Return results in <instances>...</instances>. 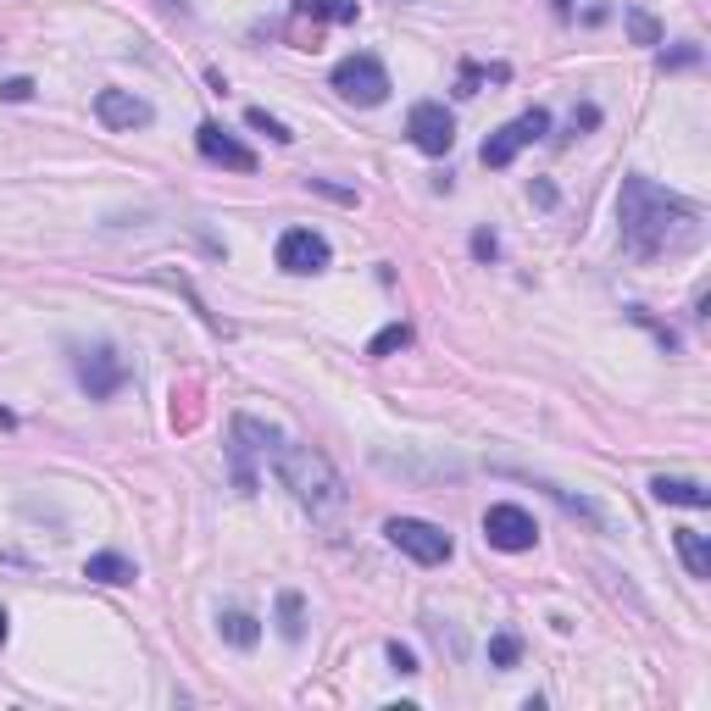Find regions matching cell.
<instances>
[{
    "label": "cell",
    "mask_w": 711,
    "mask_h": 711,
    "mask_svg": "<svg viewBox=\"0 0 711 711\" xmlns=\"http://www.w3.org/2000/svg\"><path fill=\"white\" fill-rule=\"evenodd\" d=\"M618 223H623V245L629 256L639 262H661V256H678V251H695L700 245V206L661 189L656 178L645 173H629L623 189H618Z\"/></svg>",
    "instance_id": "cell-1"
},
{
    "label": "cell",
    "mask_w": 711,
    "mask_h": 711,
    "mask_svg": "<svg viewBox=\"0 0 711 711\" xmlns=\"http://www.w3.org/2000/svg\"><path fill=\"white\" fill-rule=\"evenodd\" d=\"M272 472L283 479V490H290L312 517H334L340 506H345V479L334 472V461H328L322 450H312V445H295V440H283L278 434V445H272Z\"/></svg>",
    "instance_id": "cell-2"
},
{
    "label": "cell",
    "mask_w": 711,
    "mask_h": 711,
    "mask_svg": "<svg viewBox=\"0 0 711 711\" xmlns=\"http://www.w3.org/2000/svg\"><path fill=\"white\" fill-rule=\"evenodd\" d=\"M328 84L340 89V101H351V106H384L390 101V67L378 62L372 51H356V56H345V62H334V73H328Z\"/></svg>",
    "instance_id": "cell-3"
},
{
    "label": "cell",
    "mask_w": 711,
    "mask_h": 711,
    "mask_svg": "<svg viewBox=\"0 0 711 711\" xmlns=\"http://www.w3.org/2000/svg\"><path fill=\"white\" fill-rule=\"evenodd\" d=\"M384 539L401 550V556H411L417 567H440V561H450V534L440 529V523H422V517H390L384 523Z\"/></svg>",
    "instance_id": "cell-4"
},
{
    "label": "cell",
    "mask_w": 711,
    "mask_h": 711,
    "mask_svg": "<svg viewBox=\"0 0 711 711\" xmlns=\"http://www.w3.org/2000/svg\"><path fill=\"white\" fill-rule=\"evenodd\" d=\"M73 372L89 401H112L128 384V361L112 345H73Z\"/></svg>",
    "instance_id": "cell-5"
},
{
    "label": "cell",
    "mask_w": 711,
    "mask_h": 711,
    "mask_svg": "<svg viewBox=\"0 0 711 711\" xmlns=\"http://www.w3.org/2000/svg\"><path fill=\"white\" fill-rule=\"evenodd\" d=\"M550 134V112L545 106H534V112H523V117H511L506 128H495L490 139H484V167H511L517 162V151L523 145H534V139H545Z\"/></svg>",
    "instance_id": "cell-6"
},
{
    "label": "cell",
    "mask_w": 711,
    "mask_h": 711,
    "mask_svg": "<svg viewBox=\"0 0 711 711\" xmlns=\"http://www.w3.org/2000/svg\"><path fill=\"white\" fill-rule=\"evenodd\" d=\"M484 539H490L495 550L517 556V550H534V545H539V523H534V511L511 506V500H495V506L484 511Z\"/></svg>",
    "instance_id": "cell-7"
},
{
    "label": "cell",
    "mask_w": 711,
    "mask_h": 711,
    "mask_svg": "<svg viewBox=\"0 0 711 711\" xmlns=\"http://www.w3.org/2000/svg\"><path fill=\"white\" fill-rule=\"evenodd\" d=\"M406 134H411V145H417L422 156H450V145H456V117H450L440 101H417V106L406 112Z\"/></svg>",
    "instance_id": "cell-8"
},
{
    "label": "cell",
    "mask_w": 711,
    "mask_h": 711,
    "mask_svg": "<svg viewBox=\"0 0 711 711\" xmlns=\"http://www.w3.org/2000/svg\"><path fill=\"white\" fill-rule=\"evenodd\" d=\"M328 262H334V251H328V240L317 228H283L278 233V267L283 272L306 278V272H322Z\"/></svg>",
    "instance_id": "cell-9"
},
{
    "label": "cell",
    "mask_w": 711,
    "mask_h": 711,
    "mask_svg": "<svg viewBox=\"0 0 711 711\" xmlns=\"http://www.w3.org/2000/svg\"><path fill=\"white\" fill-rule=\"evenodd\" d=\"M195 151H201L206 162L228 167V173H256V151H251V145H240V139H233L223 123H212V117L195 128Z\"/></svg>",
    "instance_id": "cell-10"
},
{
    "label": "cell",
    "mask_w": 711,
    "mask_h": 711,
    "mask_svg": "<svg viewBox=\"0 0 711 711\" xmlns=\"http://www.w3.org/2000/svg\"><path fill=\"white\" fill-rule=\"evenodd\" d=\"M94 117L123 134V128H145L156 117V106L145 101V94H134V89H101V94H94Z\"/></svg>",
    "instance_id": "cell-11"
},
{
    "label": "cell",
    "mask_w": 711,
    "mask_h": 711,
    "mask_svg": "<svg viewBox=\"0 0 711 711\" xmlns=\"http://www.w3.org/2000/svg\"><path fill=\"white\" fill-rule=\"evenodd\" d=\"M650 495L661 500V506H689V511H706L711 506V490L706 484H695V479H650Z\"/></svg>",
    "instance_id": "cell-12"
},
{
    "label": "cell",
    "mask_w": 711,
    "mask_h": 711,
    "mask_svg": "<svg viewBox=\"0 0 711 711\" xmlns=\"http://www.w3.org/2000/svg\"><path fill=\"white\" fill-rule=\"evenodd\" d=\"M84 579H89V584H112V589H117V584H134V579H139V567H134L128 556H117V550H101V556H89V561H84Z\"/></svg>",
    "instance_id": "cell-13"
},
{
    "label": "cell",
    "mask_w": 711,
    "mask_h": 711,
    "mask_svg": "<svg viewBox=\"0 0 711 711\" xmlns=\"http://www.w3.org/2000/svg\"><path fill=\"white\" fill-rule=\"evenodd\" d=\"M361 7L356 0H295V23H356Z\"/></svg>",
    "instance_id": "cell-14"
},
{
    "label": "cell",
    "mask_w": 711,
    "mask_h": 711,
    "mask_svg": "<svg viewBox=\"0 0 711 711\" xmlns=\"http://www.w3.org/2000/svg\"><path fill=\"white\" fill-rule=\"evenodd\" d=\"M673 545H678V561L689 567V579H711V539H706V534L678 529V534H673Z\"/></svg>",
    "instance_id": "cell-15"
},
{
    "label": "cell",
    "mask_w": 711,
    "mask_h": 711,
    "mask_svg": "<svg viewBox=\"0 0 711 711\" xmlns=\"http://www.w3.org/2000/svg\"><path fill=\"white\" fill-rule=\"evenodd\" d=\"M217 634H223L233 650H256V639H262V623L251 618V611H223V618H217Z\"/></svg>",
    "instance_id": "cell-16"
},
{
    "label": "cell",
    "mask_w": 711,
    "mask_h": 711,
    "mask_svg": "<svg viewBox=\"0 0 711 711\" xmlns=\"http://www.w3.org/2000/svg\"><path fill=\"white\" fill-rule=\"evenodd\" d=\"M278 634L290 639V645L306 639V600H301L295 589H283V595H278Z\"/></svg>",
    "instance_id": "cell-17"
},
{
    "label": "cell",
    "mask_w": 711,
    "mask_h": 711,
    "mask_svg": "<svg viewBox=\"0 0 711 711\" xmlns=\"http://www.w3.org/2000/svg\"><path fill=\"white\" fill-rule=\"evenodd\" d=\"M406 345H411V322H390V328H378V334L367 340V361H384V356H395Z\"/></svg>",
    "instance_id": "cell-18"
},
{
    "label": "cell",
    "mask_w": 711,
    "mask_h": 711,
    "mask_svg": "<svg viewBox=\"0 0 711 711\" xmlns=\"http://www.w3.org/2000/svg\"><path fill=\"white\" fill-rule=\"evenodd\" d=\"M623 23H629L634 45H661V23H656L645 7H629V12H623Z\"/></svg>",
    "instance_id": "cell-19"
},
{
    "label": "cell",
    "mask_w": 711,
    "mask_h": 711,
    "mask_svg": "<svg viewBox=\"0 0 711 711\" xmlns=\"http://www.w3.org/2000/svg\"><path fill=\"white\" fill-rule=\"evenodd\" d=\"M490 661H495L500 673L517 668V661H523V639H517V634H495V639H490Z\"/></svg>",
    "instance_id": "cell-20"
},
{
    "label": "cell",
    "mask_w": 711,
    "mask_h": 711,
    "mask_svg": "<svg viewBox=\"0 0 711 711\" xmlns=\"http://www.w3.org/2000/svg\"><path fill=\"white\" fill-rule=\"evenodd\" d=\"M245 123H251L256 134H267V139H272V145H295V134H290V128H283L278 117H267L262 106H251V112H245Z\"/></svg>",
    "instance_id": "cell-21"
},
{
    "label": "cell",
    "mask_w": 711,
    "mask_h": 711,
    "mask_svg": "<svg viewBox=\"0 0 711 711\" xmlns=\"http://www.w3.org/2000/svg\"><path fill=\"white\" fill-rule=\"evenodd\" d=\"M629 317H634L639 328H650V334L661 340V351H678V334H673V328H661V322H656V317H650L645 306H629Z\"/></svg>",
    "instance_id": "cell-22"
},
{
    "label": "cell",
    "mask_w": 711,
    "mask_h": 711,
    "mask_svg": "<svg viewBox=\"0 0 711 711\" xmlns=\"http://www.w3.org/2000/svg\"><path fill=\"white\" fill-rule=\"evenodd\" d=\"M390 668H395V673H401V678H411V673H422V668H417V656H411V650H406V645H401V639H395V645H390Z\"/></svg>",
    "instance_id": "cell-23"
},
{
    "label": "cell",
    "mask_w": 711,
    "mask_h": 711,
    "mask_svg": "<svg viewBox=\"0 0 711 711\" xmlns=\"http://www.w3.org/2000/svg\"><path fill=\"white\" fill-rule=\"evenodd\" d=\"M317 195H328V201H345V206H356V189H340V183H328V178H306Z\"/></svg>",
    "instance_id": "cell-24"
},
{
    "label": "cell",
    "mask_w": 711,
    "mask_h": 711,
    "mask_svg": "<svg viewBox=\"0 0 711 711\" xmlns=\"http://www.w3.org/2000/svg\"><path fill=\"white\" fill-rule=\"evenodd\" d=\"M472 256H479V262H495V256H500V245H495V233H490V228L472 233Z\"/></svg>",
    "instance_id": "cell-25"
},
{
    "label": "cell",
    "mask_w": 711,
    "mask_h": 711,
    "mask_svg": "<svg viewBox=\"0 0 711 711\" xmlns=\"http://www.w3.org/2000/svg\"><path fill=\"white\" fill-rule=\"evenodd\" d=\"M28 94H34V78H7V84H0V101H28Z\"/></svg>",
    "instance_id": "cell-26"
},
{
    "label": "cell",
    "mask_w": 711,
    "mask_h": 711,
    "mask_svg": "<svg viewBox=\"0 0 711 711\" xmlns=\"http://www.w3.org/2000/svg\"><path fill=\"white\" fill-rule=\"evenodd\" d=\"M700 62V45H678L673 56H661V67H695Z\"/></svg>",
    "instance_id": "cell-27"
},
{
    "label": "cell",
    "mask_w": 711,
    "mask_h": 711,
    "mask_svg": "<svg viewBox=\"0 0 711 711\" xmlns=\"http://www.w3.org/2000/svg\"><path fill=\"white\" fill-rule=\"evenodd\" d=\"M479 78H484V73H479V62H467V67H461V89H456V94H479Z\"/></svg>",
    "instance_id": "cell-28"
},
{
    "label": "cell",
    "mask_w": 711,
    "mask_h": 711,
    "mask_svg": "<svg viewBox=\"0 0 711 711\" xmlns=\"http://www.w3.org/2000/svg\"><path fill=\"white\" fill-rule=\"evenodd\" d=\"M600 123V106H573V134L579 128H595Z\"/></svg>",
    "instance_id": "cell-29"
},
{
    "label": "cell",
    "mask_w": 711,
    "mask_h": 711,
    "mask_svg": "<svg viewBox=\"0 0 711 711\" xmlns=\"http://www.w3.org/2000/svg\"><path fill=\"white\" fill-rule=\"evenodd\" d=\"M534 201H539V206H556V183L539 178V183H534Z\"/></svg>",
    "instance_id": "cell-30"
},
{
    "label": "cell",
    "mask_w": 711,
    "mask_h": 711,
    "mask_svg": "<svg viewBox=\"0 0 711 711\" xmlns=\"http://www.w3.org/2000/svg\"><path fill=\"white\" fill-rule=\"evenodd\" d=\"M550 12L556 17H573V0H550Z\"/></svg>",
    "instance_id": "cell-31"
},
{
    "label": "cell",
    "mask_w": 711,
    "mask_h": 711,
    "mask_svg": "<svg viewBox=\"0 0 711 711\" xmlns=\"http://www.w3.org/2000/svg\"><path fill=\"white\" fill-rule=\"evenodd\" d=\"M7 634H12V623H7V611H0V645H7Z\"/></svg>",
    "instance_id": "cell-32"
},
{
    "label": "cell",
    "mask_w": 711,
    "mask_h": 711,
    "mask_svg": "<svg viewBox=\"0 0 711 711\" xmlns=\"http://www.w3.org/2000/svg\"><path fill=\"white\" fill-rule=\"evenodd\" d=\"M0 429H12V411L7 406H0Z\"/></svg>",
    "instance_id": "cell-33"
}]
</instances>
